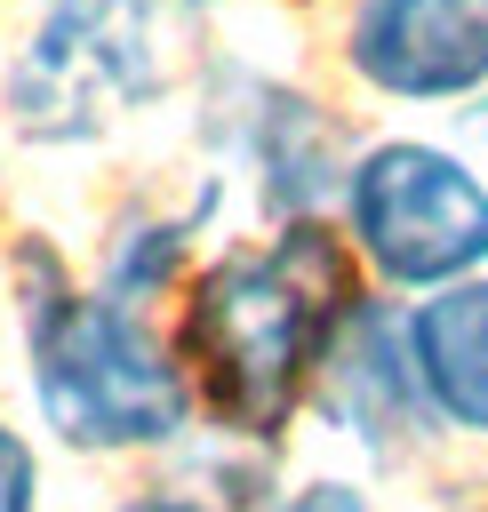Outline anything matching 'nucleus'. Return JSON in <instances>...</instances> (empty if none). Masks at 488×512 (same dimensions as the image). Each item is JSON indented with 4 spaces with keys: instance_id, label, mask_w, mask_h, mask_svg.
Returning <instances> with one entry per match:
<instances>
[{
    "instance_id": "1",
    "label": "nucleus",
    "mask_w": 488,
    "mask_h": 512,
    "mask_svg": "<svg viewBox=\"0 0 488 512\" xmlns=\"http://www.w3.org/2000/svg\"><path fill=\"white\" fill-rule=\"evenodd\" d=\"M352 312L344 248L304 216L256 248H232L184 304V368L200 376L208 408L240 432H280L304 376L320 368L336 320Z\"/></svg>"
},
{
    "instance_id": "2",
    "label": "nucleus",
    "mask_w": 488,
    "mask_h": 512,
    "mask_svg": "<svg viewBox=\"0 0 488 512\" xmlns=\"http://www.w3.org/2000/svg\"><path fill=\"white\" fill-rule=\"evenodd\" d=\"M24 336L32 400L64 448H144L184 424V376L144 328V312L80 296L40 248H24Z\"/></svg>"
},
{
    "instance_id": "3",
    "label": "nucleus",
    "mask_w": 488,
    "mask_h": 512,
    "mask_svg": "<svg viewBox=\"0 0 488 512\" xmlns=\"http://www.w3.org/2000/svg\"><path fill=\"white\" fill-rule=\"evenodd\" d=\"M200 24L208 0H48L8 72L16 128L40 144H72L168 96L200 48Z\"/></svg>"
},
{
    "instance_id": "4",
    "label": "nucleus",
    "mask_w": 488,
    "mask_h": 512,
    "mask_svg": "<svg viewBox=\"0 0 488 512\" xmlns=\"http://www.w3.org/2000/svg\"><path fill=\"white\" fill-rule=\"evenodd\" d=\"M352 240L384 280L408 288H456L488 256V184L432 144H376L344 176Z\"/></svg>"
},
{
    "instance_id": "5",
    "label": "nucleus",
    "mask_w": 488,
    "mask_h": 512,
    "mask_svg": "<svg viewBox=\"0 0 488 512\" xmlns=\"http://www.w3.org/2000/svg\"><path fill=\"white\" fill-rule=\"evenodd\" d=\"M352 64L384 96H464L488 80V0H360Z\"/></svg>"
},
{
    "instance_id": "6",
    "label": "nucleus",
    "mask_w": 488,
    "mask_h": 512,
    "mask_svg": "<svg viewBox=\"0 0 488 512\" xmlns=\"http://www.w3.org/2000/svg\"><path fill=\"white\" fill-rule=\"evenodd\" d=\"M320 400L352 440H376V448H392L408 432V416L424 408L416 368H408V336L376 304H352L336 320V336L320 352Z\"/></svg>"
},
{
    "instance_id": "7",
    "label": "nucleus",
    "mask_w": 488,
    "mask_h": 512,
    "mask_svg": "<svg viewBox=\"0 0 488 512\" xmlns=\"http://www.w3.org/2000/svg\"><path fill=\"white\" fill-rule=\"evenodd\" d=\"M408 368L424 408H440L464 432H488V280L432 288L408 312Z\"/></svg>"
},
{
    "instance_id": "8",
    "label": "nucleus",
    "mask_w": 488,
    "mask_h": 512,
    "mask_svg": "<svg viewBox=\"0 0 488 512\" xmlns=\"http://www.w3.org/2000/svg\"><path fill=\"white\" fill-rule=\"evenodd\" d=\"M240 104L248 112L232 120V144L264 176V200L304 224L312 200L336 184V128H328V112L312 96H296V88H272V80H240Z\"/></svg>"
},
{
    "instance_id": "9",
    "label": "nucleus",
    "mask_w": 488,
    "mask_h": 512,
    "mask_svg": "<svg viewBox=\"0 0 488 512\" xmlns=\"http://www.w3.org/2000/svg\"><path fill=\"white\" fill-rule=\"evenodd\" d=\"M184 224H192V216H176V224H136L128 240H112L104 296L128 304V312H144V296H160L168 272H176V256H184Z\"/></svg>"
},
{
    "instance_id": "10",
    "label": "nucleus",
    "mask_w": 488,
    "mask_h": 512,
    "mask_svg": "<svg viewBox=\"0 0 488 512\" xmlns=\"http://www.w3.org/2000/svg\"><path fill=\"white\" fill-rule=\"evenodd\" d=\"M0 512H32V448L0 424Z\"/></svg>"
},
{
    "instance_id": "11",
    "label": "nucleus",
    "mask_w": 488,
    "mask_h": 512,
    "mask_svg": "<svg viewBox=\"0 0 488 512\" xmlns=\"http://www.w3.org/2000/svg\"><path fill=\"white\" fill-rule=\"evenodd\" d=\"M280 512H368V504H360V488H344V480H312V488H296Z\"/></svg>"
},
{
    "instance_id": "12",
    "label": "nucleus",
    "mask_w": 488,
    "mask_h": 512,
    "mask_svg": "<svg viewBox=\"0 0 488 512\" xmlns=\"http://www.w3.org/2000/svg\"><path fill=\"white\" fill-rule=\"evenodd\" d=\"M120 512H208V504H192V496H136V504H120Z\"/></svg>"
},
{
    "instance_id": "13",
    "label": "nucleus",
    "mask_w": 488,
    "mask_h": 512,
    "mask_svg": "<svg viewBox=\"0 0 488 512\" xmlns=\"http://www.w3.org/2000/svg\"><path fill=\"white\" fill-rule=\"evenodd\" d=\"M480 136H488V104H480Z\"/></svg>"
}]
</instances>
